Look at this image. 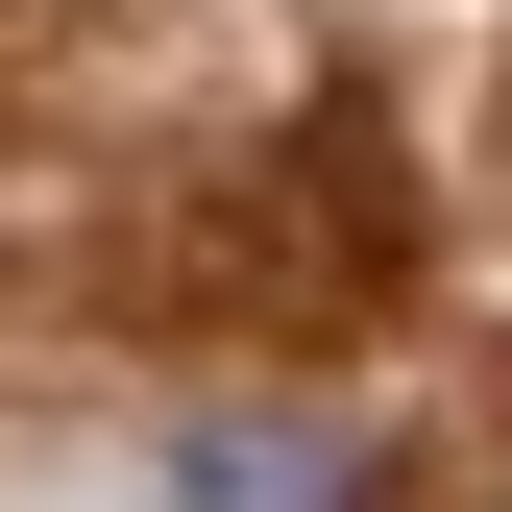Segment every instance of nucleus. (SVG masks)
<instances>
[{"instance_id": "1", "label": "nucleus", "mask_w": 512, "mask_h": 512, "mask_svg": "<svg viewBox=\"0 0 512 512\" xmlns=\"http://www.w3.org/2000/svg\"><path fill=\"white\" fill-rule=\"evenodd\" d=\"M171 512H391V464H366V439H317V415H196Z\"/></svg>"}]
</instances>
